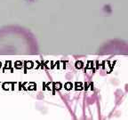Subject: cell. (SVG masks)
Returning a JSON list of instances; mask_svg holds the SVG:
<instances>
[{
    "mask_svg": "<svg viewBox=\"0 0 128 120\" xmlns=\"http://www.w3.org/2000/svg\"><path fill=\"white\" fill-rule=\"evenodd\" d=\"M36 38L20 26H6L0 28V55H30L38 54Z\"/></svg>",
    "mask_w": 128,
    "mask_h": 120,
    "instance_id": "6da1fadb",
    "label": "cell"
}]
</instances>
